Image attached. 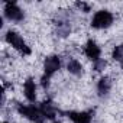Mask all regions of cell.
I'll use <instances>...</instances> for the list:
<instances>
[{"label":"cell","mask_w":123,"mask_h":123,"mask_svg":"<svg viewBox=\"0 0 123 123\" xmlns=\"http://www.w3.org/2000/svg\"><path fill=\"white\" fill-rule=\"evenodd\" d=\"M59 68H61V59H59V56L52 55V56H48V58L45 59V67H43L45 74H43V77H42V86H43V87H48L49 78H51Z\"/></svg>","instance_id":"cell-1"},{"label":"cell","mask_w":123,"mask_h":123,"mask_svg":"<svg viewBox=\"0 0 123 123\" xmlns=\"http://www.w3.org/2000/svg\"><path fill=\"white\" fill-rule=\"evenodd\" d=\"M18 111L25 116L26 119H29L31 122H35V123H43L45 122V116L41 110V107H35V106H23V104H19L18 106Z\"/></svg>","instance_id":"cell-2"},{"label":"cell","mask_w":123,"mask_h":123,"mask_svg":"<svg viewBox=\"0 0 123 123\" xmlns=\"http://www.w3.org/2000/svg\"><path fill=\"white\" fill-rule=\"evenodd\" d=\"M6 41H7L15 49H18L20 54H23V55H29V54H31V48L26 45V42L23 41V38H22L20 35H18L16 32L9 31V32L6 33Z\"/></svg>","instance_id":"cell-3"},{"label":"cell","mask_w":123,"mask_h":123,"mask_svg":"<svg viewBox=\"0 0 123 123\" xmlns=\"http://www.w3.org/2000/svg\"><path fill=\"white\" fill-rule=\"evenodd\" d=\"M113 23V15L109 10H98L91 20V26L96 29H104L109 28Z\"/></svg>","instance_id":"cell-4"},{"label":"cell","mask_w":123,"mask_h":123,"mask_svg":"<svg viewBox=\"0 0 123 123\" xmlns=\"http://www.w3.org/2000/svg\"><path fill=\"white\" fill-rule=\"evenodd\" d=\"M5 16H6L9 20L20 22V20L23 19V12H22V9H20L16 3L6 2V3H5Z\"/></svg>","instance_id":"cell-5"},{"label":"cell","mask_w":123,"mask_h":123,"mask_svg":"<svg viewBox=\"0 0 123 123\" xmlns=\"http://www.w3.org/2000/svg\"><path fill=\"white\" fill-rule=\"evenodd\" d=\"M67 116L73 123H91L93 119L91 111H68Z\"/></svg>","instance_id":"cell-6"},{"label":"cell","mask_w":123,"mask_h":123,"mask_svg":"<svg viewBox=\"0 0 123 123\" xmlns=\"http://www.w3.org/2000/svg\"><path fill=\"white\" fill-rule=\"evenodd\" d=\"M84 54L87 55V58H88V59H91L93 62H96V61H98V59H100V54H101V51H100V48L97 46V43H96L94 41H91V39H90V41L86 43Z\"/></svg>","instance_id":"cell-7"},{"label":"cell","mask_w":123,"mask_h":123,"mask_svg":"<svg viewBox=\"0 0 123 123\" xmlns=\"http://www.w3.org/2000/svg\"><path fill=\"white\" fill-rule=\"evenodd\" d=\"M23 93H25V97L29 100V101H35L36 98V86H35V81L32 78H28L23 84Z\"/></svg>","instance_id":"cell-8"},{"label":"cell","mask_w":123,"mask_h":123,"mask_svg":"<svg viewBox=\"0 0 123 123\" xmlns=\"http://www.w3.org/2000/svg\"><path fill=\"white\" fill-rule=\"evenodd\" d=\"M39 107H41V110H42V113H43L45 117H48V119H54V117H55L56 109L54 107V104H52L51 101H43Z\"/></svg>","instance_id":"cell-9"},{"label":"cell","mask_w":123,"mask_h":123,"mask_svg":"<svg viewBox=\"0 0 123 123\" xmlns=\"http://www.w3.org/2000/svg\"><path fill=\"white\" fill-rule=\"evenodd\" d=\"M67 68H68V71H70L71 74H74V75H80V74L83 73V65L78 62L77 59H70L68 64H67Z\"/></svg>","instance_id":"cell-10"},{"label":"cell","mask_w":123,"mask_h":123,"mask_svg":"<svg viewBox=\"0 0 123 123\" xmlns=\"http://www.w3.org/2000/svg\"><path fill=\"white\" fill-rule=\"evenodd\" d=\"M110 80L107 77H103L100 81H98V86H97V91L100 96H106L109 91H110Z\"/></svg>","instance_id":"cell-11"},{"label":"cell","mask_w":123,"mask_h":123,"mask_svg":"<svg viewBox=\"0 0 123 123\" xmlns=\"http://www.w3.org/2000/svg\"><path fill=\"white\" fill-rule=\"evenodd\" d=\"M113 58L114 61H117L119 64L123 65V45H117L113 51Z\"/></svg>","instance_id":"cell-12"},{"label":"cell","mask_w":123,"mask_h":123,"mask_svg":"<svg viewBox=\"0 0 123 123\" xmlns=\"http://www.w3.org/2000/svg\"><path fill=\"white\" fill-rule=\"evenodd\" d=\"M104 67H106V61L104 59H98V61H96V62H94V70L96 71H103Z\"/></svg>","instance_id":"cell-13"},{"label":"cell","mask_w":123,"mask_h":123,"mask_svg":"<svg viewBox=\"0 0 123 123\" xmlns=\"http://www.w3.org/2000/svg\"><path fill=\"white\" fill-rule=\"evenodd\" d=\"M77 6H78L80 9H83L84 12H88V10H90V6L86 5V3H83V2H81V3H77Z\"/></svg>","instance_id":"cell-14"},{"label":"cell","mask_w":123,"mask_h":123,"mask_svg":"<svg viewBox=\"0 0 123 123\" xmlns=\"http://www.w3.org/2000/svg\"><path fill=\"white\" fill-rule=\"evenodd\" d=\"M3 123H9V122H3Z\"/></svg>","instance_id":"cell-15"},{"label":"cell","mask_w":123,"mask_h":123,"mask_svg":"<svg viewBox=\"0 0 123 123\" xmlns=\"http://www.w3.org/2000/svg\"><path fill=\"white\" fill-rule=\"evenodd\" d=\"M55 123H59V122H55Z\"/></svg>","instance_id":"cell-16"}]
</instances>
